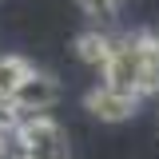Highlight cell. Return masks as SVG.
Listing matches in <instances>:
<instances>
[{"mask_svg": "<svg viewBox=\"0 0 159 159\" xmlns=\"http://www.w3.org/2000/svg\"><path fill=\"white\" fill-rule=\"evenodd\" d=\"M12 143H16L20 159H72L68 155V135L56 119H48L44 111L16 119L12 127Z\"/></svg>", "mask_w": 159, "mask_h": 159, "instance_id": "6da1fadb", "label": "cell"}, {"mask_svg": "<svg viewBox=\"0 0 159 159\" xmlns=\"http://www.w3.org/2000/svg\"><path fill=\"white\" fill-rule=\"evenodd\" d=\"M103 84L139 96V88H143V52H139V36L135 32L123 36V40H116V52H111V60L103 64Z\"/></svg>", "mask_w": 159, "mask_h": 159, "instance_id": "7a4b0ae2", "label": "cell"}, {"mask_svg": "<svg viewBox=\"0 0 159 159\" xmlns=\"http://www.w3.org/2000/svg\"><path fill=\"white\" fill-rule=\"evenodd\" d=\"M56 99H60L56 76H48V72H28V76L20 80V88L8 96V103L16 107L20 116H36V111H48Z\"/></svg>", "mask_w": 159, "mask_h": 159, "instance_id": "3957f363", "label": "cell"}, {"mask_svg": "<svg viewBox=\"0 0 159 159\" xmlns=\"http://www.w3.org/2000/svg\"><path fill=\"white\" fill-rule=\"evenodd\" d=\"M84 107H88L96 119H103V123H123V119L135 116L139 96L119 92V88H111V84H99V88H92V92L84 96Z\"/></svg>", "mask_w": 159, "mask_h": 159, "instance_id": "277c9868", "label": "cell"}, {"mask_svg": "<svg viewBox=\"0 0 159 159\" xmlns=\"http://www.w3.org/2000/svg\"><path fill=\"white\" fill-rule=\"evenodd\" d=\"M139 52H143V88L139 96H159V32H135Z\"/></svg>", "mask_w": 159, "mask_h": 159, "instance_id": "5b68a950", "label": "cell"}, {"mask_svg": "<svg viewBox=\"0 0 159 159\" xmlns=\"http://www.w3.org/2000/svg\"><path fill=\"white\" fill-rule=\"evenodd\" d=\"M111 52H116V40L107 36V32H84V36L76 40V56L84 60V64H92V68H99L103 72V64L111 60Z\"/></svg>", "mask_w": 159, "mask_h": 159, "instance_id": "8992f818", "label": "cell"}, {"mask_svg": "<svg viewBox=\"0 0 159 159\" xmlns=\"http://www.w3.org/2000/svg\"><path fill=\"white\" fill-rule=\"evenodd\" d=\"M28 72H32V68H28V60H20V56H4V60H0V99L12 96Z\"/></svg>", "mask_w": 159, "mask_h": 159, "instance_id": "52a82bcc", "label": "cell"}, {"mask_svg": "<svg viewBox=\"0 0 159 159\" xmlns=\"http://www.w3.org/2000/svg\"><path fill=\"white\" fill-rule=\"evenodd\" d=\"M119 4H123V0H80V8H84L88 16H96L99 24L116 20V16H119Z\"/></svg>", "mask_w": 159, "mask_h": 159, "instance_id": "ba28073f", "label": "cell"}, {"mask_svg": "<svg viewBox=\"0 0 159 159\" xmlns=\"http://www.w3.org/2000/svg\"><path fill=\"white\" fill-rule=\"evenodd\" d=\"M4 131H8V127L0 123V159H8V139H4Z\"/></svg>", "mask_w": 159, "mask_h": 159, "instance_id": "9c48e42d", "label": "cell"}]
</instances>
